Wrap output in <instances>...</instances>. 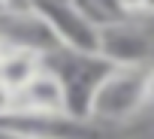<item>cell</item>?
Returning <instances> with one entry per match:
<instances>
[{
  "label": "cell",
  "instance_id": "cell-1",
  "mask_svg": "<svg viewBox=\"0 0 154 139\" xmlns=\"http://www.w3.org/2000/svg\"><path fill=\"white\" fill-rule=\"evenodd\" d=\"M151 103L148 66H106L85 103V121L121 124Z\"/></svg>",
  "mask_w": 154,
  "mask_h": 139
},
{
  "label": "cell",
  "instance_id": "cell-2",
  "mask_svg": "<svg viewBox=\"0 0 154 139\" xmlns=\"http://www.w3.org/2000/svg\"><path fill=\"white\" fill-rule=\"evenodd\" d=\"M33 15L51 33L57 51L100 60V24L72 0H33Z\"/></svg>",
  "mask_w": 154,
  "mask_h": 139
},
{
  "label": "cell",
  "instance_id": "cell-3",
  "mask_svg": "<svg viewBox=\"0 0 154 139\" xmlns=\"http://www.w3.org/2000/svg\"><path fill=\"white\" fill-rule=\"evenodd\" d=\"M100 60L106 66H151L154 30L139 18H112L100 24Z\"/></svg>",
  "mask_w": 154,
  "mask_h": 139
},
{
  "label": "cell",
  "instance_id": "cell-4",
  "mask_svg": "<svg viewBox=\"0 0 154 139\" xmlns=\"http://www.w3.org/2000/svg\"><path fill=\"white\" fill-rule=\"evenodd\" d=\"M3 139H94L97 124L79 115H51V112H30L15 109L0 118Z\"/></svg>",
  "mask_w": 154,
  "mask_h": 139
},
{
  "label": "cell",
  "instance_id": "cell-5",
  "mask_svg": "<svg viewBox=\"0 0 154 139\" xmlns=\"http://www.w3.org/2000/svg\"><path fill=\"white\" fill-rule=\"evenodd\" d=\"M18 109L30 112H51V115H66L69 112V94H66V79L48 66V57L42 70L18 91ZM72 115V112H69Z\"/></svg>",
  "mask_w": 154,
  "mask_h": 139
},
{
  "label": "cell",
  "instance_id": "cell-6",
  "mask_svg": "<svg viewBox=\"0 0 154 139\" xmlns=\"http://www.w3.org/2000/svg\"><path fill=\"white\" fill-rule=\"evenodd\" d=\"M48 54L27 48V45H9L6 54L0 57V82H6L12 91H21L45 63Z\"/></svg>",
  "mask_w": 154,
  "mask_h": 139
},
{
  "label": "cell",
  "instance_id": "cell-7",
  "mask_svg": "<svg viewBox=\"0 0 154 139\" xmlns=\"http://www.w3.org/2000/svg\"><path fill=\"white\" fill-rule=\"evenodd\" d=\"M79 9H85L97 24H106V21H112V18H121L118 12H115V0H72Z\"/></svg>",
  "mask_w": 154,
  "mask_h": 139
},
{
  "label": "cell",
  "instance_id": "cell-8",
  "mask_svg": "<svg viewBox=\"0 0 154 139\" xmlns=\"http://www.w3.org/2000/svg\"><path fill=\"white\" fill-rule=\"evenodd\" d=\"M18 109V91H12L6 82H0V118Z\"/></svg>",
  "mask_w": 154,
  "mask_h": 139
},
{
  "label": "cell",
  "instance_id": "cell-9",
  "mask_svg": "<svg viewBox=\"0 0 154 139\" xmlns=\"http://www.w3.org/2000/svg\"><path fill=\"white\" fill-rule=\"evenodd\" d=\"M3 15H30L33 12V0H0Z\"/></svg>",
  "mask_w": 154,
  "mask_h": 139
},
{
  "label": "cell",
  "instance_id": "cell-10",
  "mask_svg": "<svg viewBox=\"0 0 154 139\" xmlns=\"http://www.w3.org/2000/svg\"><path fill=\"white\" fill-rule=\"evenodd\" d=\"M115 12H118L121 18H139L142 0H115Z\"/></svg>",
  "mask_w": 154,
  "mask_h": 139
},
{
  "label": "cell",
  "instance_id": "cell-11",
  "mask_svg": "<svg viewBox=\"0 0 154 139\" xmlns=\"http://www.w3.org/2000/svg\"><path fill=\"white\" fill-rule=\"evenodd\" d=\"M139 18H154V0H142V12Z\"/></svg>",
  "mask_w": 154,
  "mask_h": 139
},
{
  "label": "cell",
  "instance_id": "cell-12",
  "mask_svg": "<svg viewBox=\"0 0 154 139\" xmlns=\"http://www.w3.org/2000/svg\"><path fill=\"white\" fill-rule=\"evenodd\" d=\"M148 91H151V100H154V63L148 66Z\"/></svg>",
  "mask_w": 154,
  "mask_h": 139
},
{
  "label": "cell",
  "instance_id": "cell-13",
  "mask_svg": "<svg viewBox=\"0 0 154 139\" xmlns=\"http://www.w3.org/2000/svg\"><path fill=\"white\" fill-rule=\"evenodd\" d=\"M6 48H9V39H6L3 33H0V57H3V54H6Z\"/></svg>",
  "mask_w": 154,
  "mask_h": 139
},
{
  "label": "cell",
  "instance_id": "cell-14",
  "mask_svg": "<svg viewBox=\"0 0 154 139\" xmlns=\"http://www.w3.org/2000/svg\"><path fill=\"white\" fill-rule=\"evenodd\" d=\"M0 15H3V6H0Z\"/></svg>",
  "mask_w": 154,
  "mask_h": 139
}]
</instances>
